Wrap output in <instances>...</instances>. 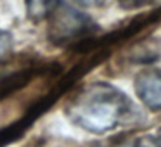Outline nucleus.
Segmentation results:
<instances>
[{"label": "nucleus", "mask_w": 161, "mask_h": 147, "mask_svg": "<svg viewBox=\"0 0 161 147\" xmlns=\"http://www.w3.org/2000/svg\"><path fill=\"white\" fill-rule=\"evenodd\" d=\"M133 111L128 95L106 81L87 85L66 106L71 123L94 135H104L125 125L132 119Z\"/></svg>", "instance_id": "1"}, {"label": "nucleus", "mask_w": 161, "mask_h": 147, "mask_svg": "<svg viewBox=\"0 0 161 147\" xmlns=\"http://www.w3.org/2000/svg\"><path fill=\"white\" fill-rule=\"evenodd\" d=\"M95 28H97L95 23L87 14L75 7L64 5L61 9L57 7L50 14L49 38L54 43H68L90 35Z\"/></svg>", "instance_id": "2"}, {"label": "nucleus", "mask_w": 161, "mask_h": 147, "mask_svg": "<svg viewBox=\"0 0 161 147\" xmlns=\"http://www.w3.org/2000/svg\"><path fill=\"white\" fill-rule=\"evenodd\" d=\"M135 94L151 111H161V69H144L135 76Z\"/></svg>", "instance_id": "3"}, {"label": "nucleus", "mask_w": 161, "mask_h": 147, "mask_svg": "<svg viewBox=\"0 0 161 147\" xmlns=\"http://www.w3.org/2000/svg\"><path fill=\"white\" fill-rule=\"evenodd\" d=\"M59 4L61 0H26V14L33 21H42L50 18Z\"/></svg>", "instance_id": "4"}, {"label": "nucleus", "mask_w": 161, "mask_h": 147, "mask_svg": "<svg viewBox=\"0 0 161 147\" xmlns=\"http://www.w3.org/2000/svg\"><path fill=\"white\" fill-rule=\"evenodd\" d=\"M132 147H161V128L137 137Z\"/></svg>", "instance_id": "5"}, {"label": "nucleus", "mask_w": 161, "mask_h": 147, "mask_svg": "<svg viewBox=\"0 0 161 147\" xmlns=\"http://www.w3.org/2000/svg\"><path fill=\"white\" fill-rule=\"evenodd\" d=\"M12 47H14V40H12L11 33L0 31V61L5 59L12 52Z\"/></svg>", "instance_id": "6"}, {"label": "nucleus", "mask_w": 161, "mask_h": 147, "mask_svg": "<svg viewBox=\"0 0 161 147\" xmlns=\"http://www.w3.org/2000/svg\"><path fill=\"white\" fill-rule=\"evenodd\" d=\"M151 2H156V0H121V5L126 9H137V7L151 4Z\"/></svg>", "instance_id": "7"}, {"label": "nucleus", "mask_w": 161, "mask_h": 147, "mask_svg": "<svg viewBox=\"0 0 161 147\" xmlns=\"http://www.w3.org/2000/svg\"><path fill=\"white\" fill-rule=\"evenodd\" d=\"M75 2H78L80 5H85V7H92V5H97L104 0H75Z\"/></svg>", "instance_id": "8"}]
</instances>
